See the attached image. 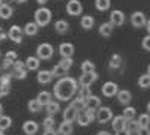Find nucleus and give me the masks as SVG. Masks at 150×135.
<instances>
[{
  "label": "nucleus",
  "mask_w": 150,
  "mask_h": 135,
  "mask_svg": "<svg viewBox=\"0 0 150 135\" xmlns=\"http://www.w3.org/2000/svg\"><path fill=\"white\" fill-rule=\"evenodd\" d=\"M78 89H80L78 80L66 75L63 78L57 80L53 89V95L56 96L57 101H69L75 93H78Z\"/></svg>",
  "instance_id": "nucleus-1"
},
{
  "label": "nucleus",
  "mask_w": 150,
  "mask_h": 135,
  "mask_svg": "<svg viewBox=\"0 0 150 135\" xmlns=\"http://www.w3.org/2000/svg\"><path fill=\"white\" fill-rule=\"evenodd\" d=\"M51 17H53L51 11L48 8H39L35 12V23L39 27H45V26H48V23L51 21Z\"/></svg>",
  "instance_id": "nucleus-2"
},
{
  "label": "nucleus",
  "mask_w": 150,
  "mask_h": 135,
  "mask_svg": "<svg viewBox=\"0 0 150 135\" xmlns=\"http://www.w3.org/2000/svg\"><path fill=\"white\" fill-rule=\"evenodd\" d=\"M96 113L98 111H93V110H84L81 111L77 117V122L80 126H89L93 120H96Z\"/></svg>",
  "instance_id": "nucleus-3"
},
{
  "label": "nucleus",
  "mask_w": 150,
  "mask_h": 135,
  "mask_svg": "<svg viewBox=\"0 0 150 135\" xmlns=\"http://www.w3.org/2000/svg\"><path fill=\"white\" fill-rule=\"evenodd\" d=\"M53 54H54L53 45L51 44H47V42L41 44L39 47H38V50H36V57H39L41 60H50V59L53 57Z\"/></svg>",
  "instance_id": "nucleus-4"
},
{
  "label": "nucleus",
  "mask_w": 150,
  "mask_h": 135,
  "mask_svg": "<svg viewBox=\"0 0 150 135\" xmlns=\"http://www.w3.org/2000/svg\"><path fill=\"white\" fill-rule=\"evenodd\" d=\"M112 119H114V117H112L111 108H108V107H101V108L98 110V113H96V120H98L101 125L108 123V122L112 120Z\"/></svg>",
  "instance_id": "nucleus-5"
},
{
  "label": "nucleus",
  "mask_w": 150,
  "mask_h": 135,
  "mask_svg": "<svg viewBox=\"0 0 150 135\" xmlns=\"http://www.w3.org/2000/svg\"><path fill=\"white\" fill-rule=\"evenodd\" d=\"M66 12L69 15L72 17H78L81 15V12H83V5L80 0H69L68 5H66Z\"/></svg>",
  "instance_id": "nucleus-6"
},
{
  "label": "nucleus",
  "mask_w": 150,
  "mask_h": 135,
  "mask_svg": "<svg viewBox=\"0 0 150 135\" xmlns=\"http://www.w3.org/2000/svg\"><path fill=\"white\" fill-rule=\"evenodd\" d=\"M96 80H98V74L96 72H83L81 77L78 78V84H80V87H81V86L90 87Z\"/></svg>",
  "instance_id": "nucleus-7"
},
{
  "label": "nucleus",
  "mask_w": 150,
  "mask_h": 135,
  "mask_svg": "<svg viewBox=\"0 0 150 135\" xmlns=\"http://www.w3.org/2000/svg\"><path fill=\"white\" fill-rule=\"evenodd\" d=\"M131 23H132L134 27L140 29V27H144L147 24V18H146V15L143 14V12L137 11V12H134V14L131 15Z\"/></svg>",
  "instance_id": "nucleus-8"
},
{
  "label": "nucleus",
  "mask_w": 150,
  "mask_h": 135,
  "mask_svg": "<svg viewBox=\"0 0 150 135\" xmlns=\"http://www.w3.org/2000/svg\"><path fill=\"white\" fill-rule=\"evenodd\" d=\"M119 93V87L116 83L112 81H107L104 86H102V95L105 98H112V96H117Z\"/></svg>",
  "instance_id": "nucleus-9"
},
{
  "label": "nucleus",
  "mask_w": 150,
  "mask_h": 135,
  "mask_svg": "<svg viewBox=\"0 0 150 135\" xmlns=\"http://www.w3.org/2000/svg\"><path fill=\"white\" fill-rule=\"evenodd\" d=\"M8 38L15 42V44H21L23 42V30L18 26H11L9 32H8Z\"/></svg>",
  "instance_id": "nucleus-10"
},
{
  "label": "nucleus",
  "mask_w": 150,
  "mask_h": 135,
  "mask_svg": "<svg viewBox=\"0 0 150 135\" xmlns=\"http://www.w3.org/2000/svg\"><path fill=\"white\" fill-rule=\"evenodd\" d=\"M111 126H112V129H114L116 132L126 129V126H128V119L125 117L123 114H122V116H116L114 119L111 120Z\"/></svg>",
  "instance_id": "nucleus-11"
},
{
  "label": "nucleus",
  "mask_w": 150,
  "mask_h": 135,
  "mask_svg": "<svg viewBox=\"0 0 150 135\" xmlns=\"http://www.w3.org/2000/svg\"><path fill=\"white\" fill-rule=\"evenodd\" d=\"M74 53H75V48H74V45L71 44V42H63V44H60V47H59V54L62 56V57H72L74 56Z\"/></svg>",
  "instance_id": "nucleus-12"
},
{
  "label": "nucleus",
  "mask_w": 150,
  "mask_h": 135,
  "mask_svg": "<svg viewBox=\"0 0 150 135\" xmlns=\"http://www.w3.org/2000/svg\"><path fill=\"white\" fill-rule=\"evenodd\" d=\"M110 23L114 27H120L122 24L125 23V14H123L122 11H112L111 12V17H110Z\"/></svg>",
  "instance_id": "nucleus-13"
},
{
  "label": "nucleus",
  "mask_w": 150,
  "mask_h": 135,
  "mask_svg": "<svg viewBox=\"0 0 150 135\" xmlns=\"http://www.w3.org/2000/svg\"><path fill=\"white\" fill-rule=\"evenodd\" d=\"M78 114H80L78 110H75L72 105H69V107H66V110L63 111V120H65V122H71V123H74V120H77Z\"/></svg>",
  "instance_id": "nucleus-14"
},
{
  "label": "nucleus",
  "mask_w": 150,
  "mask_h": 135,
  "mask_svg": "<svg viewBox=\"0 0 150 135\" xmlns=\"http://www.w3.org/2000/svg\"><path fill=\"white\" fill-rule=\"evenodd\" d=\"M17 60H18V54H17L15 51H8V53L5 54V60H3V69L12 68Z\"/></svg>",
  "instance_id": "nucleus-15"
},
{
  "label": "nucleus",
  "mask_w": 150,
  "mask_h": 135,
  "mask_svg": "<svg viewBox=\"0 0 150 135\" xmlns=\"http://www.w3.org/2000/svg\"><path fill=\"white\" fill-rule=\"evenodd\" d=\"M99 108H101V99L98 96L92 95L90 98L86 99V110H93V111H96Z\"/></svg>",
  "instance_id": "nucleus-16"
},
{
  "label": "nucleus",
  "mask_w": 150,
  "mask_h": 135,
  "mask_svg": "<svg viewBox=\"0 0 150 135\" xmlns=\"http://www.w3.org/2000/svg\"><path fill=\"white\" fill-rule=\"evenodd\" d=\"M38 129H39V125L33 120H27V122H24V125H23V131L26 132V135H35L38 132Z\"/></svg>",
  "instance_id": "nucleus-17"
},
{
  "label": "nucleus",
  "mask_w": 150,
  "mask_h": 135,
  "mask_svg": "<svg viewBox=\"0 0 150 135\" xmlns=\"http://www.w3.org/2000/svg\"><path fill=\"white\" fill-rule=\"evenodd\" d=\"M117 101L122 105H129V102L132 101V93L129 90H119L117 93Z\"/></svg>",
  "instance_id": "nucleus-18"
},
{
  "label": "nucleus",
  "mask_w": 150,
  "mask_h": 135,
  "mask_svg": "<svg viewBox=\"0 0 150 135\" xmlns=\"http://www.w3.org/2000/svg\"><path fill=\"white\" fill-rule=\"evenodd\" d=\"M60 135H72L74 132V123H71V122H62V123L59 125V131H57Z\"/></svg>",
  "instance_id": "nucleus-19"
},
{
  "label": "nucleus",
  "mask_w": 150,
  "mask_h": 135,
  "mask_svg": "<svg viewBox=\"0 0 150 135\" xmlns=\"http://www.w3.org/2000/svg\"><path fill=\"white\" fill-rule=\"evenodd\" d=\"M53 80V74L51 71H39L38 72V83L39 84H48Z\"/></svg>",
  "instance_id": "nucleus-20"
},
{
  "label": "nucleus",
  "mask_w": 150,
  "mask_h": 135,
  "mask_svg": "<svg viewBox=\"0 0 150 135\" xmlns=\"http://www.w3.org/2000/svg\"><path fill=\"white\" fill-rule=\"evenodd\" d=\"M36 99L39 101V104L42 107H47L50 102H51V93H50L48 90H42V92H39V95H38Z\"/></svg>",
  "instance_id": "nucleus-21"
},
{
  "label": "nucleus",
  "mask_w": 150,
  "mask_h": 135,
  "mask_svg": "<svg viewBox=\"0 0 150 135\" xmlns=\"http://www.w3.org/2000/svg\"><path fill=\"white\" fill-rule=\"evenodd\" d=\"M39 62H41L39 57L30 56V57H27V60H26V68H27L29 71H36L38 68H39Z\"/></svg>",
  "instance_id": "nucleus-22"
},
{
  "label": "nucleus",
  "mask_w": 150,
  "mask_h": 135,
  "mask_svg": "<svg viewBox=\"0 0 150 135\" xmlns=\"http://www.w3.org/2000/svg\"><path fill=\"white\" fill-rule=\"evenodd\" d=\"M12 14H14V8L9 6V5H2L0 6V18H3V20H9L12 17Z\"/></svg>",
  "instance_id": "nucleus-23"
},
{
  "label": "nucleus",
  "mask_w": 150,
  "mask_h": 135,
  "mask_svg": "<svg viewBox=\"0 0 150 135\" xmlns=\"http://www.w3.org/2000/svg\"><path fill=\"white\" fill-rule=\"evenodd\" d=\"M54 29H56L57 33L63 35V33H66V32L69 30V23H68L66 20H59V21H56V24H54Z\"/></svg>",
  "instance_id": "nucleus-24"
},
{
  "label": "nucleus",
  "mask_w": 150,
  "mask_h": 135,
  "mask_svg": "<svg viewBox=\"0 0 150 135\" xmlns=\"http://www.w3.org/2000/svg\"><path fill=\"white\" fill-rule=\"evenodd\" d=\"M112 29H114V26H112L111 23H104V24H101V27H99V35L104 36V38H108L112 33Z\"/></svg>",
  "instance_id": "nucleus-25"
},
{
  "label": "nucleus",
  "mask_w": 150,
  "mask_h": 135,
  "mask_svg": "<svg viewBox=\"0 0 150 135\" xmlns=\"http://www.w3.org/2000/svg\"><path fill=\"white\" fill-rule=\"evenodd\" d=\"M80 23H81V27H83L84 30H90V29L93 27V24H95V18H93L92 15H84Z\"/></svg>",
  "instance_id": "nucleus-26"
},
{
  "label": "nucleus",
  "mask_w": 150,
  "mask_h": 135,
  "mask_svg": "<svg viewBox=\"0 0 150 135\" xmlns=\"http://www.w3.org/2000/svg\"><path fill=\"white\" fill-rule=\"evenodd\" d=\"M38 30H39V26H38L36 23H27L26 26H24V33H26L27 36L38 35Z\"/></svg>",
  "instance_id": "nucleus-27"
},
{
  "label": "nucleus",
  "mask_w": 150,
  "mask_h": 135,
  "mask_svg": "<svg viewBox=\"0 0 150 135\" xmlns=\"http://www.w3.org/2000/svg\"><path fill=\"white\" fill-rule=\"evenodd\" d=\"M27 68H12V77L17 80H24L27 77Z\"/></svg>",
  "instance_id": "nucleus-28"
},
{
  "label": "nucleus",
  "mask_w": 150,
  "mask_h": 135,
  "mask_svg": "<svg viewBox=\"0 0 150 135\" xmlns=\"http://www.w3.org/2000/svg\"><path fill=\"white\" fill-rule=\"evenodd\" d=\"M120 65H122V56L120 54H112L111 59H110V63H108L110 69H119Z\"/></svg>",
  "instance_id": "nucleus-29"
},
{
  "label": "nucleus",
  "mask_w": 150,
  "mask_h": 135,
  "mask_svg": "<svg viewBox=\"0 0 150 135\" xmlns=\"http://www.w3.org/2000/svg\"><path fill=\"white\" fill-rule=\"evenodd\" d=\"M45 110H47V114H48V116H54L56 113H59L60 105H59L57 101H51V102L45 107Z\"/></svg>",
  "instance_id": "nucleus-30"
},
{
  "label": "nucleus",
  "mask_w": 150,
  "mask_h": 135,
  "mask_svg": "<svg viewBox=\"0 0 150 135\" xmlns=\"http://www.w3.org/2000/svg\"><path fill=\"white\" fill-rule=\"evenodd\" d=\"M71 105H72L75 110H78L80 113L86 110V101H84V99H81L80 96H77V98H75V99L71 102Z\"/></svg>",
  "instance_id": "nucleus-31"
},
{
  "label": "nucleus",
  "mask_w": 150,
  "mask_h": 135,
  "mask_svg": "<svg viewBox=\"0 0 150 135\" xmlns=\"http://www.w3.org/2000/svg\"><path fill=\"white\" fill-rule=\"evenodd\" d=\"M11 125H12V119L9 117V116H0V131H6V129H9L11 128Z\"/></svg>",
  "instance_id": "nucleus-32"
},
{
  "label": "nucleus",
  "mask_w": 150,
  "mask_h": 135,
  "mask_svg": "<svg viewBox=\"0 0 150 135\" xmlns=\"http://www.w3.org/2000/svg\"><path fill=\"white\" fill-rule=\"evenodd\" d=\"M27 108H29L30 113H39L41 108H42V105L39 104V101H38V99H30L29 104H27Z\"/></svg>",
  "instance_id": "nucleus-33"
},
{
  "label": "nucleus",
  "mask_w": 150,
  "mask_h": 135,
  "mask_svg": "<svg viewBox=\"0 0 150 135\" xmlns=\"http://www.w3.org/2000/svg\"><path fill=\"white\" fill-rule=\"evenodd\" d=\"M51 74H53V77H57L59 80L60 78H63V77H66V74H68V71H65L63 68H60V65L57 63L53 69H51Z\"/></svg>",
  "instance_id": "nucleus-34"
},
{
  "label": "nucleus",
  "mask_w": 150,
  "mask_h": 135,
  "mask_svg": "<svg viewBox=\"0 0 150 135\" xmlns=\"http://www.w3.org/2000/svg\"><path fill=\"white\" fill-rule=\"evenodd\" d=\"M137 120H138L140 128H149L150 126V114L149 113L147 114H140Z\"/></svg>",
  "instance_id": "nucleus-35"
},
{
  "label": "nucleus",
  "mask_w": 150,
  "mask_h": 135,
  "mask_svg": "<svg viewBox=\"0 0 150 135\" xmlns=\"http://www.w3.org/2000/svg\"><path fill=\"white\" fill-rule=\"evenodd\" d=\"M138 86L141 89H149L150 87V75L149 74H143V75L138 78Z\"/></svg>",
  "instance_id": "nucleus-36"
},
{
  "label": "nucleus",
  "mask_w": 150,
  "mask_h": 135,
  "mask_svg": "<svg viewBox=\"0 0 150 135\" xmlns=\"http://www.w3.org/2000/svg\"><path fill=\"white\" fill-rule=\"evenodd\" d=\"M77 96H80L81 99H87V98H90L92 96V90H90V87H86V86H81V87L78 89V95Z\"/></svg>",
  "instance_id": "nucleus-37"
},
{
  "label": "nucleus",
  "mask_w": 150,
  "mask_h": 135,
  "mask_svg": "<svg viewBox=\"0 0 150 135\" xmlns=\"http://www.w3.org/2000/svg\"><path fill=\"white\" fill-rule=\"evenodd\" d=\"M95 6L98 11H107L111 6V0H96Z\"/></svg>",
  "instance_id": "nucleus-38"
},
{
  "label": "nucleus",
  "mask_w": 150,
  "mask_h": 135,
  "mask_svg": "<svg viewBox=\"0 0 150 135\" xmlns=\"http://www.w3.org/2000/svg\"><path fill=\"white\" fill-rule=\"evenodd\" d=\"M42 126H44V129H54V126H56V120H54V117H53V116H47V117L44 119Z\"/></svg>",
  "instance_id": "nucleus-39"
},
{
  "label": "nucleus",
  "mask_w": 150,
  "mask_h": 135,
  "mask_svg": "<svg viewBox=\"0 0 150 135\" xmlns=\"http://www.w3.org/2000/svg\"><path fill=\"white\" fill-rule=\"evenodd\" d=\"M123 116L126 117L128 120H132V119H135V116H137V110H135L134 107H125Z\"/></svg>",
  "instance_id": "nucleus-40"
},
{
  "label": "nucleus",
  "mask_w": 150,
  "mask_h": 135,
  "mask_svg": "<svg viewBox=\"0 0 150 135\" xmlns=\"http://www.w3.org/2000/svg\"><path fill=\"white\" fill-rule=\"evenodd\" d=\"M81 71L83 72H95V63L92 60H84L81 63Z\"/></svg>",
  "instance_id": "nucleus-41"
},
{
  "label": "nucleus",
  "mask_w": 150,
  "mask_h": 135,
  "mask_svg": "<svg viewBox=\"0 0 150 135\" xmlns=\"http://www.w3.org/2000/svg\"><path fill=\"white\" fill-rule=\"evenodd\" d=\"M72 63H74L72 57H71V59H69V57H63V59H60V62H59L60 68H63L65 71H69L71 66H72Z\"/></svg>",
  "instance_id": "nucleus-42"
},
{
  "label": "nucleus",
  "mask_w": 150,
  "mask_h": 135,
  "mask_svg": "<svg viewBox=\"0 0 150 135\" xmlns=\"http://www.w3.org/2000/svg\"><path fill=\"white\" fill-rule=\"evenodd\" d=\"M11 81H12V74L0 75V86H3V87H11Z\"/></svg>",
  "instance_id": "nucleus-43"
},
{
  "label": "nucleus",
  "mask_w": 150,
  "mask_h": 135,
  "mask_svg": "<svg viewBox=\"0 0 150 135\" xmlns=\"http://www.w3.org/2000/svg\"><path fill=\"white\" fill-rule=\"evenodd\" d=\"M126 129L132 134V132H135L137 134V131L140 129V125H138V120H135V119H132V120H128V126H126Z\"/></svg>",
  "instance_id": "nucleus-44"
},
{
  "label": "nucleus",
  "mask_w": 150,
  "mask_h": 135,
  "mask_svg": "<svg viewBox=\"0 0 150 135\" xmlns=\"http://www.w3.org/2000/svg\"><path fill=\"white\" fill-rule=\"evenodd\" d=\"M141 44H143V48H144L146 51H150V35H147V36H146V38L143 39V42H141Z\"/></svg>",
  "instance_id": "nucleus-45"
},
{
  "label": "nucleus",
  "mask_w": 150,
  "mask_h": 135,
  "mask_svg": "<svg viewBox=\"0 0 150 135\" xmlns=\"http://www.w3.org/2000/svg\"><path fill=\"white\" fill-rule=\"evenodd\" d=\"M137 135H150V128H140L137 131Z\"/></svg>",
  "instance_id": "nucleus-46"
},
{
  "label": "nucleus",
  "mask_w": 150,
  "mask_h": 135,
  "mask_svg": "<svg viewBox=\"0 0 150 135\" xmlns=\"http://www.w3.org/2000/svg\"><path fill=\"white\" fill-rule=\"evenodd\" d=\"M9 92H11V87H3V86H0V98L6 96Z\"/></svg>",
  "instance_id": "nucleus-47"
},
{
  "label": "nucleus",
  "mask_w": 150,
  "mask_h": 135,
  "mask_svg": "<svg viewBox=\"0 0 150 135\" xmlns=\"http://www.w3.org/2000/svg\"><path fill=\"white\" fill-rule=\"evenodd\" d=\"M42 135H59V132L56 129H44Z\"/></svg>",
  "instance_id": "nucleus-48"
},
{
  "label": "nucleus",
  "mask_w": 150,
  "mask_h": 135,
  "mask_svg": "<svg viewBox=\"0 0 150 135\" xmlns=\"http://www.w3.org/2000/svg\"><path fill=\"white\" fill-rule=\"evenodd\" d=\"M114 135H132L128 129H123V131H119V132H116Z\"/></svg>",
  "instance_id": "nucleus-49"
},
{
  "label": "nucleus",
  "mask_w": 150,
  "mask_h": 135,
  "mask_svg": "<svg viewBox=\"0 0 150 135\" xmlns=\"http://www.w3.org/2000/svg\"><path fill=\"white\" fill-rule=\"evenodd\" d=\"M8 38V35L3 32V30H0V41H3V39H6Z\"/></svg>",
  "instance_id": "nucleus-50"
},
{
  "label": "nucleus",
  "mask_w": 150,
  "mask_h": 135,
  "mask_svg": "<svg viewBox=\"0 0 150 135\" xmlns=\"http://www.w3.org/2000/svg\"><path fill=\"white\" fill-rule=\"evenodd\" d=\"M98 135H111V134H110V132H107V131H101Z\"/></svg>",
  "instance_id": "nucleus-51"
},
{
  "label": "nucleus",
  "mask_w": 150,
  "mask_h": 135,
  "mask_svg": "<svg viewBox=\"0 0 150 135\" xmlns=\"http://www.w3.org/2000/svg\"><path fill=\"white\" fill-rule=\"evenodd\" d=\"M36 2H38V3H39V5H45V3L48 2V0H36Z\"/></svg>",
  "instance_id": "nucleus-52"
},
{
  "label": "nucleus",
  "mask_w": 150,
  "mask_h": 135,
  "mask_svg": "<svg viewBox=\"0 0 150 135\" xmlns=\"http://www.w3.org/2000/svg\"><path fill=\"white\" fill-rule=\"evenodd\" d=\"M146 27H147V32H149V35H150V20L147 21V24H146Z\"/></svg>",
  "instance_id": "nucleus-53"
},
{
  "label": "nucleus",
  "mask_w": 150,
  "mask_h": 135,
  "mask_svg": "<svg viewBox=\"0 0 150 135\" xmlns=\"http://www.w3.org/2000/svg\"><path fill=\"white\" fill-rule=\"evenodd\" d=\"M0 116H3V105L0 104Z\"/></svg>",
  "instance_id": "nucleus-54"
},
{
  "label": "nucleus",
  "mask_w": 150,
  "mask_h": 135,
  "mask_svg": "<svg viewBox=\"0 0 150 135\" xmlns=\"http://www.w3.org/2000/svg\"><path fill=\"white\" fill-rule=\"evenodd\" d=\"M147 111H149V114H150V101H149V104H147Z\"/></svg>",
  "instance_id": "nucleus-55"
},
{
  "label": "nucleus",
  "mask_w": 150,
  "mask_h": 135,
  "mask_svg": "<svg viewBox=\"0 0 150 135\" xmlns=\"http://www.w3.org/2000/svg\"><path fill=\"white\" fill-rule=\"evenodd\" d=\"M17 2H18V3H26L27 0H17Z\"/></svg>",
  "instance_id": "nucleus-56"
},
{
  "label": "nucleus",
  "mask_w": 150,
  "mask_h": 135,
  "mask_svg": "<svg viewBox=\"0 0 150 135\" xmlns=\"http://www.w3.org/2000/svg\"><path fill=\"white\" fill-rule=\"evenodd\" d=\"M147 74H149V75H150V65L147 66Z\"/></svg>",
  "instance_id": "nucleus-57"
},
{
  "label": "nucleus",
  "mask_w": 150,
  "mask_h": 135,
  "mask_svg": "<svg viewBox=\"0 0 150 135\" xmlns=\"http://www.w3.org/2000/svg\"><path fill=\"white\" fill-rule=\"evenodd\" d=\"M3 5V0H0V6H2Z\"/></svg>",
  "instance_id": "nucleus-58"
},
{
  "label": "nucleus",
  "mask_w": 150,
  "mask_h": 135,
  "mask_svg": "<svg viewBox=\"0 0 150 135\" xmlns=\"http://www.w3.org/2000/svg\"><path fill=\"white\" fill-rule=\"evenodd\" d=\"M0 135H5V134H3V131H0Z\"/></svg>",
  "instance_id": "nucleus-59"
}]
</instances>
